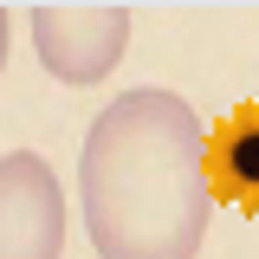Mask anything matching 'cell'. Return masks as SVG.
I'll return each mask as SVG.
<instances>
[{
	"mask_svg": "<svg viewBox=\"0 0 259 259\" xmlns=\"http://www.w3.org/2000/svg\"><path fill=\"white\" fill-rule=\"evenodd\" d=\"M65 253V188L52 162L32 149L0 156V259H59Z\"/></svg>",
	"mask_w": 259,
	"mask_h": 259,
	"instance_id": "obj_3",
	"label": "cell"
},
{
	"mask_svg": "<svg viewBox=\"0 0 259 259\" xmlns=\"http://www.w3.org/2000/svg\"><path fill=\"white\" fill-rule=\"evenodd\" d=\"M207 188L233 207L259 214V97L233 104L207 130Z\"/></svg>",
	"mask_w": 259,
	"mask_h": 259,
	"instance_id": "obj_4",
	"label": "cell"
},
{
	"mask_svg": "<svg viewBox=\"0 0 259 259\" xmlns=\"http://www.w3.org/2000/svg\"><path fill=\"white\" fill-rule=\"evenodd\" d=\"M32 52L59 84H104L130 52V0H32Z\"/></svg>",
	"mask_w": 259,
	"mask_h": 259,
	"instance_id": "obj_2",
	"label": "cell"
},
{
	"mask_svg": "<svg viewBox=\"0 0 259 259\" xmlns=\"http://www.w3.org/2000/svg\"><path fill=\"white\" fill-rule=\"evenodd\" d=\"M7 46H13V20H7V0H0V71H7Z\"/></svg>",
	"mask_w": 259,
	"mask_h": 259,
	"instance_id": "obj_5",
	"label": "cell"
},
{
	"mask_svg": "<svg viewBox=\"0 0 259 259\" xmlns=\"http://www.w3.org/2000/svg\"><path fill=\"white\" fill-rule=\"evenodd\" d=\"M78 207L97 259H194L207 240V123L188 97L136 84L84 130Z\"/></svg>",
	"mask_w": 259,
	"mask_h": 259,
	"instance_id": "obj_1",
	"label": "cell"
}]
</instances>
